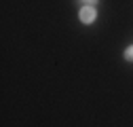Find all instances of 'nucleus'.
Here are the masks:
<instances>
[{
    "label": "nucleus",
    "mask_w": 133,
    "mask_h": 127,
    "mask_svg": "<svg viewBox=\"0 0 133 127\" xmlns=\"http://www.w3.org/2000/svg\"><path fill=\"white\" fill-rule=\"evenodd\" d=\"M123 57H125L127 61H133V45H129L127 49H125V53H123Z\"/></svg>",
    "instance_id": "2"
},
{
    "label": "nucleus",
    "mask_w": 133,
    "mask_h": 127,
    "mask_svg": "<svg viewBox=\"0 0 133 127\" xmlns=\"http://www.w3.org/2000/svg\"><path fill=\"white\" fill-rule=\"evenodd\" d=\"M78 19H80V23H85V26H91V23L97 19V11H95V7H91V4H85V7H80Z\"/></svg>",
    "instance_id": "1"
},
{
    "label": "nucleus",
    "mask_w": 133,
    "mask_h": 127,
    "mask_svg": "<svg viewBox=\"0 0 133 127\" xmlns=\"http://www.w3.org/2000/svg\"><path fill=\"white\" fill-rule=\"evenodd\" d=\"M80 2H85V4H91V7H93V4H97V0H80Z\"/></svg>",
    "instance_id": "3"
}]
</instances>
